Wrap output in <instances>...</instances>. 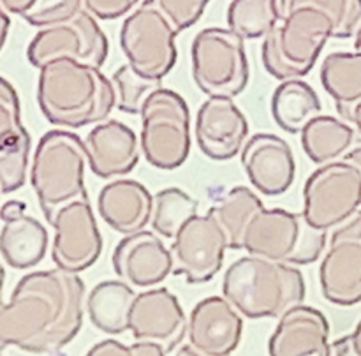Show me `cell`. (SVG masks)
<instances>
[{
  "label": "cell",
  "mask_w": 361,
  "mask_h": 356,
  "mask_svg": "<svg viewBox=\"0 0 361 356\" xmlns=\"http://www.w3.org/2000/svg\"><path fill=\"white\" fill-rule=\"evenodd\" d=\"M321 83L335 101L337 111L345 122L361 102V53L335 51L324 56Z\"/></svg>",
  "instance_id": "cell-26"
},
{
  "label": "cell",
  "mask_w": 361,
  "mask_h": 356,
  "mask_svg": "<svg viewBox=\"0 0 361 356\" xmlns=\"http://www.w3.org/2000/svg\"><path fill=\"white\" fill-rule=\"evenodd\" d=\"M355 51L361 53V27L358 28V32H356L355 35Z\"/></svg>",
  "instance_id": "cell-47"
},
{
  "label": "cell",
  "mask_w": 361,
  "mask_h": 356,
  "mask_svg": "<svg viewBox=\"0 0 361 356\" xmlns=\"http://www.w3.org/2000/svg\"><path fill=\"white\" fill-rule=\"evenodd\" d=\"M37 102L49 123L80 129L109 118L116 92L99 67L62 56L39 69Z\"/></svg>",
  "instance_id": "cell-2"
},
{
  "label": "cell",
  "mask_w": 361,
  "mask_h": 356,
  "mask_svg": "<svg viewBox=\"0 0 361 356\" xmlns=\"http://www.w3.org/2000/svg\"><path fill=\"white\" fill-rule=\"evenodd\" d=\"M222 293L249 319H279L305 302L307 288L303 274L293 264L249 254L229 264Z\"/></svg>",
  "instance_id": "cell-3"
},
{
  "label": "cell",
  "mask_w": 361,
  "mask_h": 356,
  "mask_svg": "<svg viewBox=\"0 0 361 356\" xmlns=\"http://www.w3.org/2000/svg\"><path fill=\"white\" fill-rule=\"evenodd\" d=\"M323 113L317 92L303 80L282 81L271 95L275 123L289 134H302L307 123Z\"/></svg>",
  "instance_id": "cell-27"
},
{
  "label": "cell",
  "mask_w": 361,
  "mask_h": 356,
  "mask_svg": "<svg viewBox=\"0 0 361 356\" xmlns=\"http://www.w3.org/2000/svg\"><path fill=\"white\" fill-rule=\"evenodd\" d=\"M351 337H353V342H355L356 351L361 355V319H360V323L356 324V328H355V331L351 333Z\"/></svg>",
  "instance_id": "cell-45"
},
{
  "label": "cell",
  "mask_w": 361,
  "mask_h": 356,
  "mask_svg": "<svg viewBox=\"0 0 361 356\" xmlns=\"http://www.w3.org/2000/svg\"><path fill=\"white\" fill-rule=\"evenodd\" d=\"M330 39H335V23L328 14L312 7L291 11L263 39L264 69L279 81L302 80L316 66Z\"/></svg>",
  "instance_id": "cell-5"
},
{
  "label": "cell",
  "mask_w": 361,
  "mask_h": 356,
  "mask_svg": "<svg viewBox=\"0 0 361 356\" xmlns=\"http://www.w3.org/2000/svg\"><path fill=\"white\" fill-rule=\"evenodd\" d=\"M192 78L208 97H236L247 88L250 66L245 39L231 28L210 27L197 32L190 48Z\"/></svg>",
  "instance_id": "cell-7"
},
{
  "label": "cell",
  "mask_w": 361,
  "mask_h": 356,
  "mask_svg": "<svg viewBox=\"0 0 361 356\" xmlns=\"http://www.w3.org/2000/svg\"><path fill=\"white\" fill-rule=\"evenodd\" d=\"M342 159H348L349 162H353V164L358 166V168L361 169V147L353 148V150H349L348 154H345Z\"/></svg>",
  "instance_id": "cell-42"
},
{
  "label": "cell",
  "mask_w": 361,
  "mask_h": 356,
  "mask_svg": "<svg viewBox=\"0 0 361 356\" xmlns=\"http://www.w3.org/2000/svg\"><path fill=\"white\" fill-rule=\"evenodd\" d=\"M328 231L314 228L303 214L284 208H263L254 215L243 236V250L277 263L303 266L323 256Z\"/></svg>",
  "instance_id": "cell-6"
},
{
  "label": "cell",
  "mask_w": 361,
  "mask_h": 356,
  "mask_svg": "<svg viewBox=\"0 0 361 356\" xmlns=\"http://www.w3.org/2000/svg\"><path fill=\"white\" fill-rule=\"evenodd\" d=\"M242 166L254 189L263 196L288 192L296 178V159L284 137L270 133L254 134L242 148Z\"/></svg>",
  "instance_id": "cell-16"
},
{
  "label": "cell",
  "mask_w": 361,
  "mask_h": 356,
  "mask_svg": "<svg viewBox=\"0 0 361 356\" xmlns=\"http://www.w3.org/2000/svg\"><path fill=\"white\" fill-rule=\"evenodd\" d=\"M0 356H2V355H0Z\"/></svg>",
  "instance_id": "cell-49"
},
{
  "label": "cell",
  "mask_w": 361,
  "mask_h": 356,
  "mask_svg": "<svg viewBox=\"0 0 361 356\" xmlns=\"http://www.w3.org/2000/svg\"><path fill=\"white\" fill-rule=\"evenodd\" d=\"M81 11H85L83 0H35L21 18L32 27L46 28L69 23Z\"/></svg>",
  "instance_id": "cell-34"
},
{
  "label": "cell",
  "mask_w": 361,
  "mask_h": 356,
  "mask_svg": "<svg viewBox=\"0 0 361 356\" xmlns=\"http://www.w3.org/2000/svg\"><path fill=\"white\" fill-rule=\"evenodd\" d=\"M0 303H2V298H0Z\"/></svg>",
  "instance_id": "cell-48"
},
{
  "label": "cell",
  "mask_w": 361,
  "mask_h": 356,
  "mask_svg": "<svg viewBox=\"0 0 361 356\" xmlns=\"http://www.w3.org/2000/svg\"><path fill=\"white\" fill-rule=\"evenodd\" d=\"M263 208L261 197L245 185L231 189L215 207L210 208L228 236L229 249L243 250V236L247 228L254 215Z\"/></svg>",
  "instance_id": "cell-29"
},
{
  "label": "cell",
  "mask_w": 361,
  "mask_h": 356,
  "mask_svg": "<svg viewBox=\"0 0 361 356\" xmlns=\"http://www.w3.org/2000/svg\"><path fill=\"white\" fill-rule=\"evenodd\" d=\"M147 2L157 7L180 34L201 20L210 0H147Z\"/></svg>",
  "instance_id": "cell-35"
},
{
  "label": "cell",
  "mask_w": 361,
  "mask_h": 356,
  "mask_svg": "<svg viewBox=\"0 0 361 356\" xmlns=\"http://www.w3.org/2000/svg\"><path fill=\"white\" fill-rule=\"evenodd\" d=\"M113 85L116 92V108L122 113L140 115L147 99L162 88V80L145 76L130 63H123L113 74Z\"/></svg>",
  "instance_id": "cell-33"
},
{
  "label": "cell",
  "mask_w": 361,
  "mask_h": 356,
  "mask_svg": "<svg viewBox=\"0 0 361 356\" xmlns=\"http://www.w3.org/2000/svg\"><path fill=\"white\" fill-rule=\"evenodd\" d=\"M87 168V147L78 134L53 129L39 140L32 157L30 183L49 224L66 204L88 197Z\"/></svg>",
  "instance_id": "cell-4"
},
{
  "label": "cell",
  "mask_w": 361,
  "mask_h": 356,
  "mask_svg": "<svg viewBox=\"0 0 361 356\" xmlns=\"http://www.w3.org/2000/svg\"><path fill=\"white\" fill-rule=\"evenodd\" d=\"M25 211H27V204H25L23 201L11 200L7 201L6 204H2V208H0V221H11V219H16L20 217V215H23Z\"/></svg>",
  "instance_id": "cell-39"
},
{
  "label": "cell",
  "mask_w": 361,
  "mask_h": 356,
  "mask_svg": "<svg viewBox=\"0 0 361 356\" xmlns=\"http://www.w3.org/2000/svg\"><path fill=\"white\" fill-rule=\"evenodd\" d=\"M88 168L99 178H118L133 171L140 162L141 143L136 133L120 120L97 123L85 137Z\"/></svg>",
  "instance_id": "cell-22"
},
{
  "label": "cell",
  "mask_w": 361,
  "mask_h": 356,
  "mask_svg": "<svg viewBox=\"0 0 361 356\" xmlns=\"http://www.w3.org/2000/svg\"><path fill=\"white\" fill-rule=\"evenodd\" d=\"M176 28L168 18L147 0L123 20L120 48L127 63L154 80H164L178 59Z\"/></svg>",
  "instance_id": "cell-10"
},
{
  "label": "cell",
  "mask_w": 361,
  "mask_h": 356,
  "mask_svg": "<svg viewBox=\"0 0 361 356\" xmlns=\"http://www.w3.org/2000/svg\"><path fill=\"white\" fill-rule=\"evenodd\" d=\"M108 53L109 42L104 30L97 18L85 9L69 23L41 28L28 44L27 59L37 69L62 56L102 69Z\"/></svg>",
  "instance_id": "cell-11"
},
{
  "label": "cell",
  "mask_w": 361,
  "mask_h": 356,
  "mask_svg": "<svg viewBox=\"0 0 361 356\" xmlns=\"http://www.w3.org/2000/svg\"><path fill=\"white\" fill-rule=\"evenodd\" d=\"M355 137L351 123L321 113L302 130V147L310 161L323 166L344 157L351 150Z\"/></svg>",
  "instance_id": "cell-28"
},
{
  "label": "cell",
  "mask_w": 361,
  "mask_h": 356,
  "mask_svg": "<svg viewBox=\"0 0 361 356\" xmlns=\"http://www.w3.org/2000/svg\"><path fill=\"white\" fill-rule=\"evenodd\" d=\"M319 282L323 296L334 305L361 303V210L331 231Z\"/></svg>",
  "instance_id": "cell-13"
},
{
  "label": "cell",
  "mask_w": 361,
  "mask_h": 356,
  "mask_svg": "<svg viewBox=\"0 0 361 356\" xmlns=\"http://www.w3.org/2000/svg\"><path fill=\"white\" fill-rule=\"evenodd\" d=\"M243 321L226 296H210L192 309L187 338L207 356H231L242 342Z\"/></svg>",
  "instance_id": "cell-20"
},
{
  "label": "cell",
  "mask_w": 361,
  "mask_h": 356,
  "mask_svg": "<svg viewBox=\"0 0 361 356\" xmlns=\"http://www.w3.org/2000/svg\"><path fill=\"white\" fill-rule=\"evenodd\" d=\"M270 356H331L330 323L316 307H291L268 340Z\"/></svg>",
  "instance_id": "cell-21"
},
{
  "label": "cell",
  "mask_w": 361,
  "mask_h": 356,
  "mask_svg": "<svg viewBox=\"0 0 361 356\" xmlns=\"http://www.w3.org/2000/svg\"><path fill=\"white\" fill-rule=\"evenodd\" d=\"M331 356H361V355L356 351L351 335H344V337L331 342Z\"/></svg>",
  "instance_id": "cell-38"
},
{
  "label": "cell",
  "mask_w": 361,
  "mask_h": 356,
  "mask_svg": "<svg viewBox=\"0 0 361 356\" xmlns=\"http://www.w3.org/2000/svg\"><path fill=\"white\" fill-rule=\"evenodd\" d=\"M9 28H11L9 13L0 6V51H2V48L6 46L7 35H9Z\"/></svg>",
  "instance_id": "cell-41"
},
{
  "label": "cell",
  "mask_w": 361,
  "mask_h": 356,
  "mask_svg": "<svg viewBox=\"0 0 361 356\" xmlns=\"http://www.w3.org/2000/svg\"><path fill=\"white\" fill-rule=\"evenodd\" d=\"M97 210L113 231L127 236L143 231L150 224L154 196L137 180L116 178L101 189Z\"/></svg>",
  "instance_id": "cell-23"
},
{
  "label": "cell",
  "mask_w": 361,
  "mask_h": 356,
  "mask_svg": "<svg viewBox=\"0 0 361 356\" xmlns=\"http://www.w3.org/2000/svg\"><path fill=\"white\" fill-rule=\"evenodd\" d=\"M85 9L97 20H118V18L130 14L140 0H83Z\"/></svg>",
  "instance_id": "cell-37"
},
{
  "label": "cell",
  "mask_w": 361,
  "mask_h": 356,
  "mask_svg": "<svg viewBox=\"0 0 361 356\" xmlns=\"http://www.w3.org/2000/svg\"><path fill=\"white\" fill-rule=\"evenodd\" d=\"M85 282L73 271H32L0 303V349L14 345L34 355L66 348L83 324Z\"/></svg>",
  "instance_id": "cell-1"
},
{
  "label": "cell",
  "mask_w": 361,
  "mask_h": 356,
  "mask_svg": "<svg viewBox=\"0 0 361 356\" xmlns=\"http://www.w3.org/2000/svg\"><path fill=\"white\" fill-rule=\"evenodd\" d=\"M349 123H351L353 127H356V129H358V133L361 134V102L358 106H356L355 109H353L351 118H349Z\"/></svg>",
  "instance_id": "cell-43"
},
{
  "label": "cell",
  "mask_w": 361,
  "mask_h": 356,
  "mask_svg": "<svg viewBox=\"0 0 361 356\" xmlns=\"http://www.w3.org/2000/svg\"><path fill=\"white\" fill-rule=\"evenodd\" d=\"M274 0H231L228 28L242 39H264L279 25Z\"/></svg>",
  "instance_id": "cell-31"
},
{
  "label": "cell",
  "mask_w": 361,
  "mask_h": 356,
  "mask_svg": "<svg viewBox=\"0 0 361 356\" xmlns=\"http://www.w3.org/2000/svg\"><path fill=\"white\" fill-rule=\"evenodd\" d=\"M35 4V0H0V6L9 14H18L23 16L28 9Z\"/></svg>",
  "instance_id": "cell-40"
},
{
  "label": "cell",
  "mask_w": 361,
  "mask_h": 356,
  "mask_svg": "<svg viewBox=\"0 0 361 356\" xmlns=\"http://www.w3.org/2000/svg\"><path fill=\"white\" fill-rule=\"evenodd\" d=\"M113 270L133 288H154L173 274V254L155 231L123 236L111 256Z\"/></svg>",
  "instance_id": "cell-17"
},
{
  "label": "cell",
  "mask_w": 361,
  "mask_h": 356,
  "mask_svg": "<svg viewBox=\"0 0 361 356\" xmlns=\"http://www.w3.org/2000/svg\"><path fill=\"white\" fill-rule=\"evenodd\" d=\"M361 208V169L348 159L323 164L307 178L303 211L321 231H334Z\"/></svg>",
  "instance_id": "cell-9"
},
{
  "label": "cell",
  "mask_w": 361,
  "mask_h": 356,
  "mask_svg": "<svg viewBox=\"0 0 361 356\" xmlns=\"http://www.w3.org/2000/svg\"><path fill=\"white\" fill-rule=\"evenodd\" d=\"M4 282H6V270H4L2 263H0V298H2V291H4Z\"/></svg>",
  "instance_id": "cell-46"
},
{
  "label": "cell",
  "mask_w": 361,
  "mask_h": 356,
  "mask_svg": "<svg viewBox=\"0 0 361 356\" xmlns=\"http://www.w3.org/2000/svg\"><path fill=\"white\" fill-rule=\"evenodd\" d=\"M279 20L300 7L328 14L335 23V39L355 37L361 27V0H274Z\"/></svg>",
  "instance_id": "cell-32"
},
{
  "label": "cell",
  "mask_w": 361,
  "mask_h": 356,
  "mask_svg": "<svg viewBox=\"0 0 361 356\" xmlns=\"http://www.w3.org/2000/svg\"><path fill=\"white\" fill-rule=\"evenodd\" d=\"M48 231L32 215H20L4 222L0 229V256L14 270L34 268L48 250Z\"/></svg>",
  "instance_id": "cell-24"
},
{
  "label": "cell",
  "mask_w": 361,
  "mask_h": 356,
  "mask_svg": "<svg viewBox=\"0 0 361 356\" xmlns=\"http://www.w3.org/2000/svg\"><path fill=\"white\" fill-rule=\"evenodd\" d=\"M200 210V201L178 187H168L154 196V214L150 226L159 236L175 240L180 229Z\"/></svg>",
  "instance_id": "cell-30"
},
{
  "label": "cell",
  "mask_w": 361,
  "mask_h": 356,
  "mask_svg": "<svg viewBox=\"0 0 361 356\" xmlns=\"http://www.w3.org/2000/svg\"><path fill=\"white\" fill-rule=\"evenodd\" d=\"M168 352L164 348L155 342L136 340L134 344L126 345L116 338H106V340L97 342L88 349L85 356H166Z\"/></svg>",
  "instance_id": "cell-36"
},
{
  "label": "cell",
  "mask_w": 361,
  "mask_h": 356,
  "mask_svg": "<svg viewBox=\"0 0 361 356\" xmlns=\"http://www.w3.org/2000/svg\"><path fill=\"white\" fill-rule=\"evenodd\" d=\"M134 298L136 291L122 278L95 284L87 296V312L92 324L108 335L127 331Z\"/></svg>",
  "instance_id": "cell-25"
},
{
  "label": "cell",
  "mask_w": 361,
  "mask_h": 356,
  "mask_svg": "<svg viewBox=\"0 0 361 356\" xmlns=\"http://www.w3.org/2000/svg\"><path fill=\"white\" fill-rule=\"evenodd\" d=\"M175 356H207V355H203V352H200L197 349H194L190 344H187V345H182V348L176 351Z\"/></svg>",
  "instance_id": "cell-44"
},
{
  "label": "cell",
  "mask_w": 361,
  "mask_h": 356,
  "mask_svg": "<svg viewBox=\"0 0 361 356\" xmlns=\"http://www.w3.org/2000/svg\"><path fill=\"white\" fill-rule=\"evenodd\" d=\"M51 226L55 228L51 259L56 268L80 274L101 257L102 235L88 197L66 204Z\"/></svg>",
  "instance_id": "cell-14"
},
{
  "label": "cell",
  "mask_w": 361,
  "mask_h": 356,
  "mask_svg": "<svg viewBox=\"0 0 361 356\" xmlns=\"http://www.w3.org/2000/svg\"><path fill=\"white\" fill-rule=\"evenodd\" d=\"M32 140L21 122L16 88L0 76V192L11 194L27 182Z\"/></svg>",
  "instance_id": "cell-18"
},
{
  "label": "cell",
  "mask_w": 361,
  "mask_h": 356,
  "mask_svg": "<svg viewBox=\"0 0 361 356\" xmlns=\"http://www.w3.org/2000/svg\"><path fill=\"white\" fill-rule=\"evenodd\" d=\"M187 323L178 298L166 288H152L134 298L129 331L134 340L155 342L171 352L187 335Z\"/></svg>",
  "instance_id": "cell-15"
},
{
  "label": "cell",
  "mask_w": 361,
  "mask_h": 356,
  "mask_svg": "<svg viewBox=\"0 0 361 356\" xmlns=\"http://www.w3.org/2000/svg\"><path fill=\"white\" fill-rule=\"evenodd\" d=\"M249 137V122L229 97H208L196 116L200 150L214 161H229L242 152Z\"/></svg>",
  "instance_id": "cell-19"
},
{
  "label": "cell",
  "mask_w": 361,
  "mask_h": 356,
  "mask_svg": "<svg viewBox=\"0 0 361 356\" xmlns=\"http://www.w3.org/2000/svg\"><path fill=\"white\" fill-rule=\"evenodd\" d=\"M228 236L214 211L190 219L171 243L173 274L183 275L189 284L210 282L224 264Z\"/></svg>",
  "instance_id": "cell-12"
},
{
  "label": "cell",
  "mask_w": 361,
  "mask_h": 356,
  "mask_svg": "<svg viewBox=\"0 0 361 356\" xmlns=\"http://www.w3.org/2000/svg\"><path fill=\"white\" fill-rule=\"evenodd\" d=\"M141 152L154 168H180L190 154V111L175 90H155L140 113Z\"/></svg>",
  "instance_id": "cell-8"
}]
</instances>
